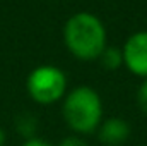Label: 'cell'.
<instances>
[{"mask_svg":"<svg viewBox=\"0 0 147 146\" xmlns=\"http://www.w3.org/2000/svg\"><path fill=\"white\" fill-rule=\"evenodd\" d=\"M63 41L67 50L79 60L99 59L106 45V28L91 12H77L65 23Z\"/></svg>","mask_w":147,"mask_h":146,"instance_id":"6da1fadb","label":"cell"},{"mask_svg":"<svg viewBox=\"0 0 147 146\" xmlns=\"http://www.w3.org/2000/svg\"><path fill=\"white\" fill-rule=\"evenodd\" d=\"M62 113L67 126L79 134H92L103 122V102L91 86H77L63 98Z\"/></svg>","mask_w":147,"mask_h":146,"instance_id":"7a4b0ae2","label":"cell"},{"mask_svg":"<svg viewBox=\"0 0 147 146\" xmlns=\"http://www.w3.org/2000/svg\"><path fill=\"white\" fill-rule=\"evenodd\" d=\"M26 89L36 103L51 105L67 95V76L55 65H39L29 72Z\"/></svg>","mask_w":147,"mask_h":146,"instance_id":"3957f363","label":"cell"},{"mask_svg":"<svg viewBox=\"0 0 147 146\" xmlns=\"http://www.w3.org/2000/svg\"><path fill=\"white\" fill-rule=\"evenodd\" d=\"M123 64L132 74L147 79V31H137L125 41Z\"/></svg>","mask_w":147,"mask_h":146,"instance_id":"277c9868","label":"cell"},{"mask_svg":"<svg viewBox=\"0 0 147 146\" xmlns=\"http://www.w3.org/2000/svg\"><path fill=\"white\" fill-rule=\"evenodd\" d=\"M130 136V126L120 117H110L98 127V138L106 146H120Z\"/></svg>","mask_w":147,"mask_h":146,"instance_id":"5b68a950","label":"cell"},{"mask_svg":"<svg viewBox=\"0 0 147 146\" xmlns=\"http://www.w3.org/2000/svg\"><path fill=\"white\" fill-rule=\"evenodd\" d=\"M99 60H101L103 67L108 69V71H115V69H118V67L123 64V53H121V48H118V46H106V48L101 52Z\"/></svg>","mask_w":147,"mask_h":146,"instance_id":"8992f818","label":"cell"},{"mask_svg":"<svg viewBox=\"0 0 147 146\" xmlns=\"http://www.w3.org/2000/svg\"><path fill=\"white\" fill-rule=\"evenodd\" d=\"M17 127H19V131L24 134V136H29V138H33V134H34V129H36V122H34V117H22V119H19V124H17Z\"/></svg>","mask_w":147,"mask_h":146,"instance_id":"52a82bcc","label":"cell"},{"mask_svg":"<svg viewBox=\"0 0 147 146\" xmlns=\"http://www.w3.org/2000/svg\"><path fill=\"white\" fill-rule=\"evenodd\" d=\"M137 103L140 110L147 115V79H144V83L140 84L139 91H137Z\"/></svg>","mask_w":147,"mask_h":146,"instance_id":"ba28073f","label":"cell"},{"mask_svg":"<svg viewBox=\"0 0 147 146\" xmlns=\"http://www.w3.org/2000/svg\"><path fill=\"white\" fill-rule=\"evenodd\" d=\"M58 146H89L84 139H80L79 136H69L65 139H62V143Z\"/></svg>","mask_w":147,"mask_h":146,"instance_id":"9c48e42d","label":"cell"},{"mask_svg":"<svg viewBox=\"0 0 147 146\" xmlns=\"http://www.w3.org/2000/svg\"><path fill=\"white\" fill-rule=\"evenodd\" d=\"M22 146H53V145L48 143L46 139H41V138H34L33 136V138H28Z\"/></svg>","mask_w":147,"mask_h":146,"instance_id":"30bf717a","label":"cell"},{"mask_svg":"<svg viewBox=\"0 0 147 146\" xmlns=\"http://www.w3.org/2000/svg\"><path fill=\"white\" fill-rule=\"evenodd\" d=\"M5 139H7V138H5V132H3V129L0 127V146L5 145Z\"/></svg>","mask_w":147,"mask_h":146,"instance_id":"8fae6325","label":"cell"}]
</instances>
